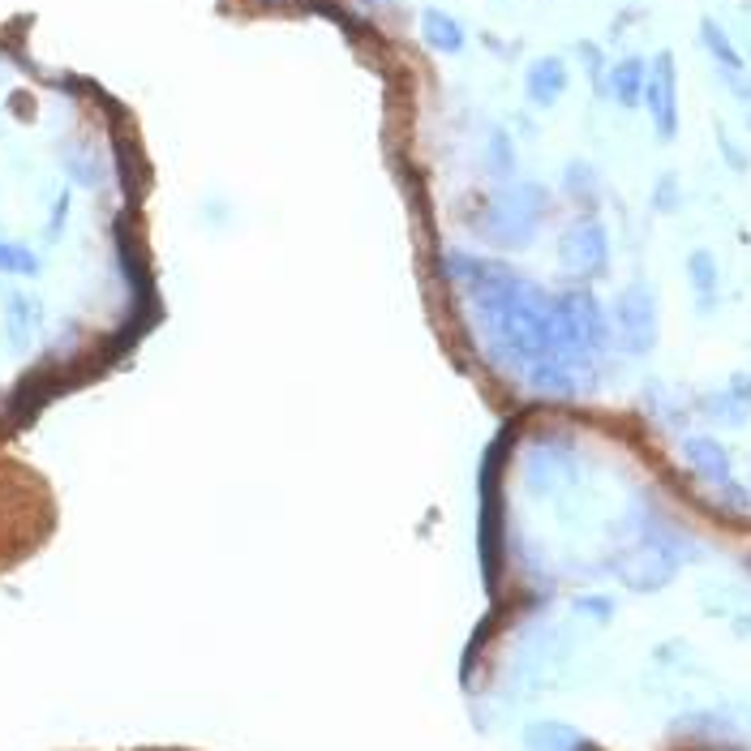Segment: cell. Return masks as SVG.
I'll list each match as a JSON object with an SVG mask.
<instances>
[{"label":"cell","mask_w":751,"mask_h":751,"mask_svg":"<svg viewBox=\"0 0 751 751\" xmlns=\"http://www.w3.org/2000/svg\"><path fill=\"white\" fill-rule=\"evenodd\" d=\"M700 39H704V48L713 52V61L726 69L730 77H739V73H743V57L735 52L730 35H726V31H722V26L713 22V17H704V22H700Z\"/></svg>","instance_id":"obj_9"},{"label":"cell","mask_w":751,"mask_h":751,"mask_svg":"<svg viewBox=\"0 0 751 751\" xmlns=\"http://www.w3.org/2000/svg\"><path fill=\"white\" fill-rule=\"evenodd\" d=\"M567 190H571V194H593V190H597L593 168H589V163H571V168H567Z\"/></svg>","instance_id":"obj_12"},{"label":"cell","mask_w":751,"mask_h":751,"mask_svg":"<svg viewBox=\"0 0 751 751\" xmlns=\"http://www.w3.org/2000/svg\"><path fill=\"white\" fill-rule=\"evenodd\" d=\"M644 77H649V65H644L640 57H627V61H618V65L610 69V90H615V99L622 108H635V104H640Z\"/></svg>","instance_id":"obj_8"},{"label":"cell","mask_w":751,"mask_h":751,"mask_svg":"<svg viewBox=\"0 0 751 751\" xmlns=\"http://www.w3.org/2000/svg\"><path fill=\"white\" fill-rule=\"evenodd\" d=\"M683 460L700 473V477L708 481L713 489H722V494L730 498V507L748 511V494H743V489H739V481H735L730 451H726L717 438H683Z\"/></svg>","instance_id":"obj_2"},{"label":"cell","mask_w":751,"mask_h":751,"mask_svg":"<svg viewBox=\"0 0 751 751\" xmlns=\"http://www.w3.org/2000/svg\"><path fill=\"white\" fill-rule=\"evenodd\" d=\"M425 39L443 52H460L464 48V31L447 17V13H425Z\"/></svg>","instance_id":"obj_10"},{"label":"cell","mask_w":751,"mask_h":751,"mask_svg":"<svg viewBox=\"0 0 751 751\" xmlns=\"http://www.w3.org/2000/svg\"><path fill=\"white\" fill-rule=\"evenodd\" d=\"M524 751H589V739L567 722H533L524 730Z\"/></svg>","instance_id":"obj_6"},{"label":"cell","mask_w":751,"mask_h":751,"mask_svg":"<svg viewBox=\"0 0 751 751\" xmlns=\"http://www.w3.org/2000/svg\"><path fill=\"white\" fill-rule=\"evenodd\" d=\"M562 90H567V65H562L558 57H546V61H537V65L529 69V99H533L537 108L558 104Z\"/></svg>","instance_id":"obj_7"},{"label":"cell","mask_w":751,"mask_h":751,"mask_svg":"<svg viewBox=\"0 0 751 751\" xmlns=\"http://www.w3.org/2000/svg\"><path fill=\"white\" fill-rule=\"evenodd\" d=\"M580 610H584V615H597V622H610L615 602H610V597H580Z\"/></svg>","instance_id":"obj_13"},{"label":"cell","mask_w":751,"mask_h":751,"mask_svg":"<svg viewBox=\"0 0 751 751\" xmlns=\"http://www.w3.org/2000/svg\"><path fill=\"white\" fill-rule=\"evenodd\" d=\"M687 271H691V283L700 288V296H708V292L717 288V258H713L708 250H695V254L687 258Z\"/></svg>","instance_id":"obj_11"},{"label":"cell","mask_w":751,"mask_h":751,"mask_svg":"<svg viewBox=\"0 0 751 751\" xmlns=\"http://www.w3.org/2000/svg\"><path fill=\"white\" fill-rule=\"evenodd\" d=\"M142 185L121 112L0 39V443L146 331Z\"/></svg>","instance_id":"obj_1"},{"label":"cell","mask_w":751,"mask_h":751,"mask_svg":"<svg viewBox=\"0 0 751 751\" xmlns=\"http://www.w3.org/2000/svg\"><path fill=\"white\" fill-rule=\"evenodd\" d=\"M558 258L567 271H580V275H593V271H606L610 263V241H606V228L597 219H580L562 245H558Z\"/></svg>","instance_id":"obj_4"},{"label":"cell","mask_w":751,"mask_h":751,"mask_svg":"<svg viewBox=\"0 0 751 751\" xmlns=\"http://www.w3.org/2000/svg\"><path fill=\"white\" fill-rule=\"evenodd\" d=\"M640 99H644V108H649L657 134L670 142L675 130H679V108H675V57H670V52L657 57L653 73L644 77V95H640Z\"/></svg>","instance_id":"obj_5"},{"label":"cell","mask_w":751,"mask_h":751,"mask_svg":"<svg viewBox=\"0 0 751 751\" xmlns=\"http://www.w3.org/2000/svg\"><path fill=\"white\" fill-rule=\"evenodd\" d=\"M615 323L618 336H622V348L627 352H649V343L657 336V314H653V292L644 283H631L622 296L615 301Z\"/></svg>","instance_id":"obj_3"}]
</instances>
